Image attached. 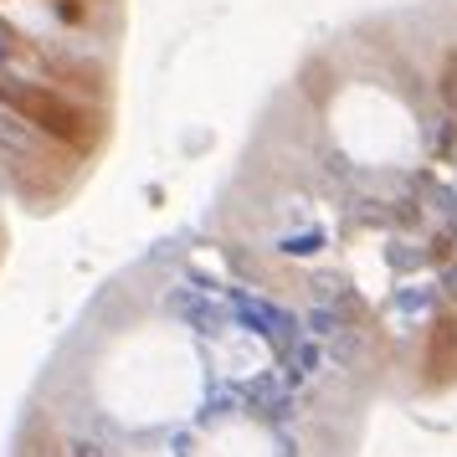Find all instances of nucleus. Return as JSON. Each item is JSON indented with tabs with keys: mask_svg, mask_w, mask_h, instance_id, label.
<instances>
[{
	"mask_svg": "<svg viewBox=\"0 0 457 457\" xmlns=\"http://www.w3.org/2000/svg\"><path fill=\"white\" fill-rule=\"evenodd\" d=\"M324 242H329V237L319 227H309V231H298V237H278V252H283V257H319Z\"/></svg>",
	"mask_w": 457,
	"mask_h": 457,
	"instance_id": "5",
	"label": "nucleus"
},
{
	"mask_svg": "<svg viewBox=\"0 0 457 457\" xmlns=\"http://www.w3.org/2000/svg\"><path fill=\"white\" fill-rule=\"evenodd\" d=\"M227 303H231V319L242 324V329H252L257 339H268L272 345V354H283L288 345H298L303 339V319L298 313H288V309H278V303H268V298H257V293H227Z\"/></svg>",
	"mask_w": 457,
	"mask_h": 457,
	"instance_id": "1",
	"label": "nucleus"
},
{
	"mask_svg": "<svg viewBox=\"0 0 457 457\" xmlns=\"http://www.w3.org/2000/svg\"><path fill=\"white\" fill-rule=\"evenodd\" d=\"M442 104L457 113V57L447 62V72H442Z\"/></svg>",
	"mask_w": 457,
	"mask_h": 457,
	"instance_id": "7",
	"label": "nucleus"
},
{
	"mask_svg": "<svg viewBox=\"0 0 457 457\" xmlns=\"http://www.w3.org/2000/svg\"><path fill=\"white\" fill-rule=\"evenodd\" d=\"M170 309L180 313L195 334H206V339H221L231 329V303L227 298H211V288H180L170 298Z\"/></svg>",
	"mask_w": 457,
	"mask_h": 457,
	"instance_id": "2",
	"label": "nucleus"
},
{
	"mask_svg": "<svg viewBox=\"0 0 457 457\" xmlns=\"http://www.w3.org/2000/svg\"><path fill=\"white\" fill-rule=\"evenodd\" d=\"M237 411H247V391L216 380V386L206 391V401H201V427H221V421H231Z\"/></svg>",
	"mask_w": 457,
	"mask_h": 457,
	"instance_id": "4",
	"label": "nucleus"
},
{
	"mask_svg": "<svg viewBox=\"0 0 457 457\" xmlns=\"http://www.w3.org/2000/svg\"><path fill=\"white\" fill-rule=\"evenodd\" d=\"M319 370H324V350L313 345L309 334H303L298 345H288V350L278 354V375L288 380L293 391H303V386H309V380H313V375H319Z\"/></svg>",
	"mask_w": 457,
	"mask_h": 457,
	"instance_id": "3",
	"label": "nucleus"
},
{
	"mask_svg": "<svg viewBox=\"0 0 457 457\" xmlns=\"http://www.w3.org/2000/svg\"><path fill=\"white\" fill-rule=\"evenodd\" d=\"M436 288H442V298H453V303H457V262H447V268H442Z\"/></svg>",
	"mask_w": 457,
	"mask_h": 457,
	"instance_id": "8",
	"label": "nucleus"
},
{
	"mask_svg": "<svg viewBox=\"0 0 457 457\" xmlns=\"http://www.w3.org/2000/svg\"><path fill=\"white\" fill-rule=\"evenodd\" d=\"M395 309H406V313H427V309H432V293H427V288H421V293L401 288V293H395Z\"/></svg>",
	"mask_w": 457,
	"mask_h": 457,
	"instance_id": "6",
	"label": "nucleus"
}]
</instances>
